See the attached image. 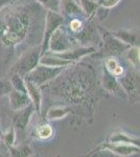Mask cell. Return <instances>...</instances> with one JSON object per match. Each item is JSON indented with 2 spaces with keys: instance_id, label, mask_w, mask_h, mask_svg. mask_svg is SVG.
I'll list each match as a JSON object with an SVG mask.
<instances>
[{
  "instance_id": "obj_16",
  "label": "cell",
  "mask_w": 140,
  "mask_h": 157,
  "mask_svg": "<svg viewBox=\"0 0 140 157\" xmlns=\"http://www.w3.org/2000/svg\"><path fill=\"white\" fill-rule=\"evenodd\" d=\"M110 141H111V144H128V145L138 146L139 139L135 138L127 133L118 132V133H114L113 135L111 136Z\"/></svg>"
},
{
  "instance_id": "obj_22",
  "label": "cell",
  "mask_w": 140,
  "mask_h": 157,
  "mask_svg": "<svg viewBox=\"0 0 140 157\" xmlns=\"http://www.w3.org/2000/svg\"><path fill=\"white\" fill-rule=\"evenodd\" d=\"M12 87L16 90H19V91H22V92H26V88H25V83H24V80L22 78L21 75H17V73H14L12 78Z\"/></svg>"
},
{
  "instance_id": "obj_1",
  "label": "cell",
  "mask_w": 140,
  "mask_h": 157,
  "mask_svg": "<svg viewBox=\"0 0 140 157\" xmlns=\"http://www.w3.org/2000/svg\"><path fill=\"white\" fill-rule=\"evenodd\" d=\"M20 16H11V18L6 20V24L2 32L3 40L9 44L19 43L26 35L27 26L19 18Z\"/></svg>"
},
{
  "instance_id": "obj_13",
  "label": "cell",
  "mask_w": 140,
  "mask_h": 157,
  "mask_svg": "<svg viewBox=\"0 0 140 157\" xmlns=\"http://www.w3.org/2000/svg\"><path fill=\"white\" fill-rule=\"evenodd\" d=\"M25 83V88H26V93L28 95L30 102L35 105L36 109L38 111H40V107H41V100H42V95H41V91H40L39 86L35 85L34 83L29 82V81L24 80Z\"/></svg>"
},
{
  "instance_id": "obj_19",
  "label": "cell",
  "mask_w": 140,
  "mask_h": 157,
  "mask_svg": "<svg viewBox=\"0 0 140 157\" xmlns=\"http://www.w3.org/2000/svg\"><path fill=\"white\" fill-rule=\"evenodd\" d=\"M106 69L114 77H120L123 73V68L118 64V62L114 58H110L106 61Z\"/></svg>"
},
{
  "instance_id": "obj_25",
  "label": "cell",
  "mask_w": 140,
  "mask_h": 157,
  "mask_svg": "<svg viewBox=\"0 0 140 157\" xmlns=\"http://www.w3.org/2000/svg\"><path fill=\"white\" fill-rule=\"evenodd\" d=\"M83 27V22L81 21L80 19H76V18H73L72 20H71L70 22V29L72 32L74 33H78L80 32L81 29H82Z\"/></svg>"
},
{
  "instance_id": "obj_15",
  "label": "cell",
  "mask_w": 140,
  "mask_h": 157,
  "mask_svg": "<svg viewBox=\"0 0 140 157\" xmlns=\"http://www.w3.org/2000/svg\"><path fill=\"white\" fill-rule=\"evenodd\" d=\"M137 75H132L128 73L124 77H123L119 81V84L123 87L126 93H129L130 91L137 90L139 88V77H136Z\"/></svg>"
},
{
  "instance_id": "obj_17",
  "label": "cell",
  "mask_w": 140,
  "mask_h": 157,
  "mask_svg": "<svg viewBox=\"0 0 140 157\" xmlns=\"http://www.w3.org/2000/svg\"><path fill=\"white\" fill-rule=\"evenodd\" d=\"M126 56L131 65L134 67L135 70L139 71L140 61H139V46H130L126 50Z\"/></svg>"
},
{
  "instance_id": "obj_21",
  "label": "cell",
  "mask_w": 140,
  "mask_h": 157,
  "mask_svg": "<svg viewBox=\"0 0 140 157\" xmlns=\"http://www.w3.org/2000/svg\"><path fill=\"white\" fill-rule=\"evenodd\" d=\"M37 1L46 7L48 11L61 14V0H37Z\"/></svg>"
},
{
  "instance_id": "obj_27",
  "label": "cell",
  "mask_w": 140,
  "mask_h": 157,
  "mask_svg": "<svg viewBox=\"0 0 140 157\" xmlns=\"http://www.w3.org/2000/svg\"><path fill=\"white\" fill-rule=\"evenodd\" d=\"M4 138H6V143L9 144V145H12V144L14 143V138H15L14 130L11 129V130H9V132H7L6 135H4Z\"/></svg>"
},
{
  "instance_id": "obj_23",
  "label": "cell",
  "mask_w": 140,
  "mask_h": 157,
  "mask_svg": "<svg viewBox=\"0 0 140 157\" xmlns=\"http://www.w3.org/2000/svg\"><path fill=\"white\" fill-rule=\"evenodd\" d=\"M38 134H39V137H41L43 139H46V138L51 136L52 129L50 126L44 125V126H42V127L39 128V130H38Z\"/></svg>"
},
{
  "instance_id": "obj_11",
  "label": "cell",
  "mask_w": 140,
  "mask_h": 157,
  "mask_svg": "<svg viewBox=\"0 0 140 157\" xmlns=\"http://www.w3.org/2000/svg\"><path fill=\"white\" fill-rule=\"evenodd\" d=\"M104 86L108 91H110V92L114 93L116 95H119V97H123L124 93H126L123 89V87L119 84V82L115 78V77L107 69L104 72Z\"/></svg>"
},
{
  "instance_id": "obj_10",
  "label": "cell",
  "mask_w": 140,
  "mask_h": 157,
  "mask_svg": "<svg viewBox=\"0 0 140 157\" xmlns=\"http://www.w3.org/2000/svg\"><path fill=\"white\" fill-rule=\"evenodd\" d=\"M39 64L44 65V66H47V67L65 68V67L69 66V65H72L73 62L61 59V58L57 57L55 55H43L40 57Z\"/></svg>"
},
{
  "instance_id": "obj_12",
  "label": "cell",
  "mask_w": 140,
  "mask_h": 157,
  "mask_svg": "<svg viewBox=\"0 0 140 157\" xmlns=\"http://www.w3.org/2000/svg\"><path fill=\"white\" fill-rule=\"evenodd\" d=\"M61 14L76 17L84 14V11L75 0H61Z\"/></svg>"
},
{
  "instance_id": "obj_5",
  "label": "cell",
  "mask_w": 140,
  "mask_h": 157,
  "mask_svg": "<svg viewBox=\"0 0 140 157\" xmlns=\"http://www.w3.org/2000/svg\"><path fill=\"white\" fill-rule=\"evenodd\" d=\"M72 47H74L72 41L66 33V30L60 26L51 35L48 43V50H50L53 54H59V52H63L66 50H69Z\"/></svg>"
},
{
  "instance_id": "obj_6",
  "label": "cell",
  "mask_w": 140,
  "mask_h": 157,
  "mask_svg": "<svg viewBox=\"0 0 140 157\" xmlns=\"http://www.w3.org/2000/svg\"><path fill=\"white\" fill-rule=\"evenodd\" d=\"M96 49L92 46H81V47H72L69 50H66L63 52H59V54H53L57 57L64 59L70 62H75V61L81 60L82 58L89 56L93 52H95Z\"/></svg>"
},
{
  "instance_id": "obj_29",
  "label": "cell",
  "mask_w": 140,
  "mask_h": 157,
  "mask_svg": "<svg viewBox=\"0 0 140 157\" xmlns=\"http://www.w3.org/2000/svg\"><path fill=\"white\" fill-rule=\"evenodd\" d=\"M93 1H96V2H98V0H93Z\"/></svg>"
},
{
  "instance_id": "obj_2",
  "label": "cell",
  "mask_w": 140,
  "mask_h": 157,
  "mask_svg": "<svg viewBox=\"0 0 140 157\" xmlns=\"http://www.w3.org/2000/svg\"><path fill=\"white\" fill-rule=\"evenodd\" d=\"M40 57H41L40 47H34L32 49L26 50L15 63L13 70L17 75H21V77H25L27 73L32 71L39 64Z\"/></svg>"
},
{
  "instance_id": "obj_3",
  "label": "cell",
  "mask_w": 140,
  "mask_h": 157,
  "mask_svg": "<svg viewBox=\"0 0 140 157\" xmlns=\"http://www.w3.org/2000/svg\"><path fill=\"white\" fill-rule=\"evenodd\" d=\"M63 23H64V16L62 14L52 11H47L46 18H45V30L43 34L41 46H40L41 56L45 55L46 52H48V43H49L50 37L59 27L62 26Z\"/></svg>"
},
{
  "instance_id": "obj_26",
  "label": "cell",
  "mask_w": 140,
  "mask_h": 157,
  "mask_svg": "<svg viewBox=\"0 0 140 157\" xmlns=\"http://www.w3.org/2000/svg\"><path fill=\"white\" fill-rule=\"evenodd\" d=\"M120 2V0H101L99 3L104 9H112V7L116 6L117 4Z\"/></svg>"
},
{
  "instance_id": "obj_14",
  "label": "cell",
  "mask_w": 140,
  "mask_h": 157,
  "mask_svg": "<svg viewBox=\"0 0 140 157\" xmlns=\"http://www.w3.org/2000/svg\"><path fill=\"white\" fill-rule=\"evenodd\" d=\"M107 149L118 155H131L133 153L139 152L138 146L128 145V144H112V146H108Z\"/></svg>"
},
{
  "instance_id": "obj_28",
  "label": "cell",
  "mask_w": 140,
  "mask_h": 157,
  "mask_svg": "<svg viewBox=\"0 0 140 157\" xmlns=\"http://www.w3.org/2000/svg\"><path fill=\"white\" fill-rule=\"evenodd\" d=\"M9 1H11V0H0V10H1L4 6H6Z\"/></svg>"
},
{
  "instance_id": "obj_8",
  "label": "cell",
  "mask_w": 140,
  "mask_h": 157,
  "mask_svg": "<svg viewBox=\"0 0 140 157\" xmlns=\"http://www.w3.org/2000/svg\"><path fill=\"white\" fill-rule=\"evenodd\" d=\"M9 95H11V106L14 110H23L30 104V100L26 92L12 89Z\"/></svg>"
},
{
  "instance_id": "obj_20",
  "label": "cell",
  "mask_w": 140,
  "mask_h": 157,
  "mask_svg": "<svg viewBox=\"0 0 140 157\" xmlns=\"http://www.w3.org/2000/svg\"><path fill=\"white\" fill-rule=\"evenodd\" d=\"M81 2V7L83 9L84 13L87 16H91L92 14L96 12L98 6V2L93 1V0H80Z\"/></svg>"
},
{
  "instance_id": "obj_24",
  "label": "cell",
  "mask_w": 140,
  "mask_h": 157,
  "mask_svg": "<svg viewBox=\"0 0 140 157\" xmlns=\"http://www.w3.org/2000/svg\"><path fill=\"white\" fill-rule=\"evenodd\" d=\"M13 87L12 84L7 81H1L0 80V95L6 94V93H9L12 91Z\"/></svg>"
},
{
  "instance_id": "obj_7",
  "label": "cell",
  "mask_w": 140,
  "mask_h": 157,
  "mask_svg": "<svg viewBox=\"0 0 140 157\" xmlns=\"http://www.w3.org/2000/svg\"><path fill=\"white\" fill-rule=\"evenodd\" d=\"M130 47V45L121 42L112 34L105 35V54L108 56H117L123 54Z\"/></svg>"
},
{
  "instance_id": "obj_4",
  "label": "cell",
  "mask_w": 140,
  "mask_h": 157,
  "mask_svg": "<svg viewBox=\"0 0 140 157\" xmlns=\"http://www.w3.org/2000/svg\"><path fill=\"white\" fill-rule=\"evenodd\" d=\"M64 68H53V67H47L44 65L38 64L32 71H29L24 77V80L29 81L34 83L37 86H41L45 84L48 81L52 80L55 77H58L61 72L63 71Z\"/></svg>"
},
{
  "instance_id": "obj_18",
  "label": "cell",
  "mask_w": 140,
  "mask_h": 157,
  "mask_svg": "<svg viewBox=\"0 0 140 157\" xmlns=\"http://www.w3.org/2000/svg\"><path fill=\"white\" fill-rule=\"evenodd\" d=\"M70 113V109L67 107H52L48 110L47 117L49 120H60Z\"/></svg>"
},
{
  "instance_id": "obj_9",
  "label": "cell",
  "mask_w": 140,
  "mask_h": 157,
  "mask_svg": "<svg viewBox=\"0 0 140 157\" xmlns=\"http://www.w3.org/2000/svg\"><path fill=\"white\" fill-rule=\"evenodd\" d=\"M114 37L130 46H139V34L129 29H118L111 33Z\"/></svg>"
}]
</instances>
